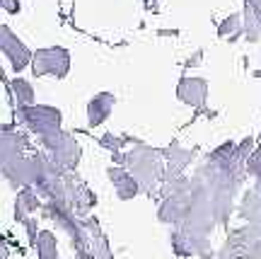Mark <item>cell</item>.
Segmentation results:
<instances>
[{"instance_id": "obj_1", "label": "cell", "mask_w": 261, "mask_h": 259, "mask_svg": "<svg viewBox=\"0 0 261 259\" xmlns=\"http://www.w3.org/2000/svg\"><path fill=\"white\" fill-rule=\"evenodd\" d=\"M29 70L34 78H54V80H63L68 70H70V51L61 44H51V46H39L32 54V65Z\"/></svg>"}, {"instance_id": "obj_2", "label": "cell", "mask_w": 261, "mask_h": 259, "mask_svg": "<svg viewBox=\"0 0 261 259\" xmlns=\"http://www.w3.org/2000/svg\"><path fill=\"white\" fill-rule=\"evenodd\" d=\"M32 54H34V49H29L27 41L19 37L8 22H0V56H3V61L8 63L10 73L22 75L24 70H29Z\"/></svg>"}, {"instance_id": "obj_3", "label": "cell", "mask_w": 261, "mask_h": 259, "mask_svg": "<svg viewBox=\"0 0 261 259\" xmlns=\"http://www.w3.org/2000/svg\"><path fill=\"white\" fill-rule=\"evenodd\" d=\"M15 119L24 131L34 133V136H41L46 131L61 129V109L51 107V104H29V107H19L15 109Z\"/></svg>"}, {"instance_id": "obj_4", "label": "cell", "mask_w": 261, "mask_h": 259, "mask_svg": "<svg viewBox=\"0 0 261 259\" xmlns=\"http://www.w3.org/2000/svg\"><path fill=\"white\" fill-rule=\"evenodd\" d=\"M5 85H8V95L15 104V109L37 104V90H34V85L27 75H12V78H8Z\"/></svg>"}, {"instance_id": "obj_5", "label": "cell", "mask_w": 261, "mask_h": 259, "mask_svg": "<svg viewBox=\"0 0 261 259\" xmlns=\"http://www.w3.org/2000/svg\"><path fill=\"white\" fill-rule=\"evenodd\" d=\"M22 12H24V0H0V15L19 17Z\"/></svg>"}, {"instance_id": "obj_6", "label": "cell", "mask_w": 261, "mask_h": 259, "mask_svg": "<svg viewBox=\"0 0 261 259\" xmlns=\"http://www.w3.org/2000/svg\"><path fill=\"white\" fill-rule=\"evenodd\" d=\"M0 22H3V19H0Z\"/></svg>"}]
</instances>
